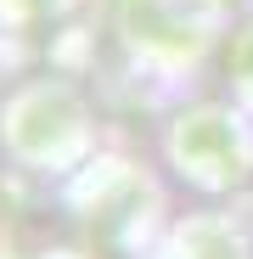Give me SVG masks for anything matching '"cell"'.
I'll return each mask as SVG.
<instances>
[{"label":"cell","mask_w":253,"mask_h":259,"mask_svg":"<svg viewBox=\"0 0 253 259\" xmlns=\"http://www.w3.org/2000/svg\"><path fill=\"white\" fill-rule=\"evenodd\" d=\"M169 158H175V169L191 186L225 192V186H242L253 175V136H247V124L231 107L203 102V107L175 118V130H169Z\"/></svg>","instance_id":"1"}]
</instances>
